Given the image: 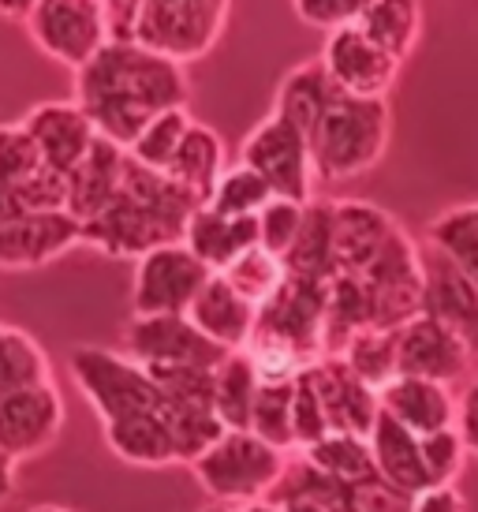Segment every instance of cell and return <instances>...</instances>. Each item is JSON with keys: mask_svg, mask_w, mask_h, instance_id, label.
<instances>
[{"mask_svg": "<svg viewBox=\"0 0 478 512\" xmlns=\"http://www.w3.org/2000/svg\"><path fill=\"white\" fill-rule=\"evenodd\" d=\"M75 101L101 139L131 150L161 113L187 109L191 83L180 64L154 57L142 45H105L98 60L75 75Z\"/></svg>", "mask_w": 478, "mask_h": 512, "instance_id": "cell-1", "label": "cell"}, {"mask_svg": "<svg viewBox=\"0 0 478 512\" xmlns=\"http://www.w3.org/2000/svg\"><path fill=\"white\" fill-rule=\"evenodd\" d=\"M195 210L198 202L176 180L146 169L127 154L124 184L116 191V199L83 225V247H94L109 258L139 262L157 247L183 243V232Z\"/></svg>", "mask_w": 478, "mask_h": 512, "instance_id": "cell-2", "label": "cell"}, {"mask_svg": "<svg viewBox=\"0 0 478 512\" xmlns=\"http://www.w3.org/2000/svg\"><path fill=\"white\" fill-rule=\"evenodd\" d=\"M393 116L389 101H363L337 94L322 124L310 135L314 172L322 180H355L378 165L389 150Z\"/></svg>", "mask_w": 478, "mask_h": 512, "instance_id": "cell-3", "label": "cell"}, {"mask_svg": "<svg viewBox=\"0 0 478 512\" xmlns=\"http://www.w3.org/2000/svg\"><path fill=\"white\" fill-rule=\"evenodd\" d=\"M68 374L75 378L86 404L98 412L101 427L131 419V415L165 412V397L150 370L124 352L98 348V344H75L68 352Z\"/></svg>", "mask_w": 478, "mask_h": 512, "instance_id": "cell-4", "label": "cell"}, {"mask_svg": "<svg viewBox=\"0 0 478 512\" xmlns=\"http://www.w3.org/2000/svg\"><path fill=\"white\" fill-rule=\"evenodd\" d=\"M284 468L288 453L266 445L251 430H228L210 453L191 464V475L217 505L239 509L251 501H266L281 483Z\"/></svg>", "mask_w": 478, "mask_h": 512, "instance_id": "cell-5", "label": "cell"}, {"mask_svg": "<svg viewBox=\"0 0 478 512\" xmlns=\"http://www.w3.org/2000/svg\"><path fill=\"white\" fill-rule=\"evenodd\" d=\"M228 15V0H142L135 45L187 68L221 42Z\"/></svg>", "mask_w": 478, "mask_h": 512, "instance_id": "cell-6", "label": "cell"}, {"mask_svg": "<svg viewBox=\"0 0 478 512\" xmlns=\"http://www.w3.org/2000/svg\"><path fill=\"white\" fill-rule=\"evenodd\" d=\"M239 165L254 169L273 195L284 202L310 206L314 202V157H310V139L284 116L269 113L258 128L239 146Z\"/></svg>", "mask_w": 478, "mask_h": 512, "instance_id": "cell-7", "label": "cell"}, {"mask_svg": "<svg viewBox=\"0 0 478 512\" xmlns=\"http://www.w3.org/2000/svg\"><path fill=\"white\" fill-rule=\"evenodd\" d=\"M0 214H68V176L45 165L23 124H0Z\"/></svg>", "mask_w": 478, "mask_h": 512, "instance_id": "cell-8", "label": "cell"}, {"mask_svg": "<svg viewBox=\"0 0 478 512\" xmlns=\"http://www.w3.org/2000/svg\"><path fill=\"white\" fill-rule=\"evenodd\" d=\"M30 42L49 60L79 75L109 45L105 0H34V12L23 23Z\"/></svg>", "mask_w": 478, "mask_h": 512, "instance_id": "cell-9", "label": "cell"}, {"mask_svg": "<svg viewBox=\"0 0 478 512\" xmlns=\"http://www.w3.org/2000/svg\"><path fill=\"white\" fill-rule=\"evenodd\" d=\"M213 273L198 262L183 243L157 247L135 262L131 281V311L139 318H161V314H187L210 285Z\"/></svg>", "mask_w": 478, "mask_h": 512, "instance_id": "cell-10", "label": "cell"}, {"mask_svg": "<svg viewBox=\"0 0 478 512\" xmlns=\"http://www.w3.org/2000/svg\"><path fill=\"white\" fill-rule=\"evenodd\" d=\"M124 356H131L142 367L217 370L228 352L217 348L187 314H161V318L135 314L124 329Z\"/></svg>", "mask_w": 478, "mask_h": 512, "instance_id": "cell-11", "label": "cell"}, {"mask_svg": "<svg viewBox=\"0 0 478 512\" xmlns=\"http://www.w3.org/2000/svg\"><path fill=\"white\" fill-rule=\"evenodd\" d=\"M322 64L340 94L363 101H385L400 75V64L381 45L370 42L359 23L325 38Z\"/></svg>", "mask_w": 478, "mask_h": 512, "instance_id": "cell-12", "label": "cell"}, {"mask_svg": "<svg viewBox=\"0 0 478 512\" xmlns=\"http://www.w3.org/2000/svg\"><path fill=\"white\" fill-rule=\"evenodd\" d=\"M64 430V397L53 382L0 397V453L23 464L42 456Z\"/></svg>", "mask_w": 478, "mask_h": 512, "instance_id": "cell-13", "label": "cell"}, {"mask_svg": "<svg viewBox=\"0 0 478 512\" xmlns=\"http://www.w3.org/2000/svg\"><path fill=\"white\" fill-rule=\"evenodd\" d=\"M83 243L71 214H0V270H42Z\"/></svg>", "mask_w": 478, "mask_h": 512, "instance_id": "cell-14", "label": "cell"}, {"mask_svg": "<svg viewBox=\"0 0 478 512\" xmlns=\"http://www.w3.org/2000/svg\"><path fill=\"white\" fill-rule=\"evenodd\" d=\"M19 124L34 139L38 154L45 157V165L60 172V176H71V172L79 169L90 157L94 143L101 139L94 120L83 113L79 101H42Z\"/></svg>", "mask_w": 478, "mask_h": 512, "instance_id": "cell-15", "label": "cell"}, {"mask_svg": "<svg viewBox=\"0 0 478 512\" xmlns=\"http://www.w3.org/2000/svg\"><path fill=\"white\" fill-rule=\"evenodd\" d=\"M325 303H329V285L288 277L281 292L258 311V329L273 333V337H281L288 344H296L310 363H318L322 359Z\"/></svg>", "mask_w": 478, "mask_h": 512, "instance_id": "cell-16", "label": "cell"}, {"mask_svg": "<svg viewBox=\"0 0 478 512\" xmlns=\"http://www.w3.org/2000/svg\"><path fill=\"white\" fill-rule=\"evenodd\" d=\"M318 400L329 419V434H355V438H370L378 427L381 397L370 385L355 374L344 359H318L310 367Z\"/></svg>", "mask_w": 478, "mask_h": 512, "instance_id": "cell-17", "label": "cell"}, {"mask_svg": "<svg viewBox=\"0 0 478 512\" xmlns=\"http://www.w3.org/2000/svg\"><path fill=\"white\" fill-rule=\"evenodd\" d=\"M467 363H471V348L445 322L422 314L400 329V378L452 385L456 378H464Z\"/></svg>", "mask_w": 478, "mask_h": 512, "instance_id": "cell-18", "label": "cell"}, {"mask_svg": "<svg viewBox=\"0 0 478 512\" xmlns=\"http://www.w3.org/2000/svg\"><path fill=\"white\" fill-rule=\"evenodd\" d=\"M396 221L385 210L370 206L359 199H340L333 202V240H337V273H352L363 277L385 243L396 236Z\"/></svg>", "mask_w": 478, "mask_h": 512, "instance_id": "cell-19", "label": "cell"}, {"mask_svg": "<svg viewBox=\"0 0 478 512\" xmlns=\"http://www.w3.org/2000/svg\"><path fill=\"white\" fill-rule=\"evenodd\" d=\"M381 412L393 415L400 427H408L419 438H434L441 430H452L460 419V400L449 385L426 382V378H396L378 393Z\"/></svg>", "mask_w": 478, "mask_h": 512, "instance_id": "cell-20", "label": "cell"}, {"mask_svg": "<svg viewBox=\"0 0 478 512\" xmlns=\"http://www.w3.org/2000/svg\"><path fill=\"white\" fill-rule=\"evenodd\" d=\"M183 247L210 273H225L247 251L262 247V240H258V217H221L210 206H198L195 217L187 221Z\"/></svg>", "mask_w": 478, "mask_h": 512, "instance_id": "cell-21", "label": "cell"}, {"mask_svg": "<svg viewBox=\"0 0 478 512\" xmlns=\"http://www.w3.org/2000/svg\"><path fill=\"white\" fill-rule=\"evenodd\" d=\"M187 318L225 352H243L258 329V307L239 296L221 273H213Z\"/></svg>", "mask_w": 478, "mask_h": 512, "instance_id": "cell-22", "label": "cell"}, {"mask_svg": "<svg viewBox=\"0 0 478 512\" xmlns=\"http://www.w3.org/2000/svg\"><path fill=\"white\" fill-rule=\"evenodd\" d=\"M127 150L113 146L109 139H98L90 157L68 176V214L86 225L116 199V191L124 184Z\"/></svg>", "mask_w": 478, "mask_h": 512, "instance_id": "cell-23", "label": "cell"}, {"mask_svg": "<svg viewBox=\"0 0 478 512\" xmlns=\"http://www.w3.org/2000/svg\"><path fill=\"white\" fill-rule=\"evenodd\" d=\"M370 449H374L378 475L389 479L396 490L419 498L422 490L434 486L430 471H426V460H422V438L411 434L408 427H400L393 415H385V412L378 415V427L370 434Z\"/></svg>", "mask_w": 478, "mask_h": 512, "instance_id": "cell-24", "label": "cell"}, {"mask_svg": "<svg viewBox=\"0 0 478 512\" xmlns=\"http://www.w3.org/2000/svg\"><path fill=\"white\" fill-rule=\"evenodd\" d=\"M340 90L333 86L329 72H325L322 57L299 64L284 75L281 86H277V98H273V113L284 116L288 124H296L303 135H314V128L322 124V116L329 113V105Z\"/></svg>", "mask_w": 478, "mask_h": 512, "instance_id": "cell-25", "label": "cell"}, {"mask_svg": "<svg viewBox=\"0 0 478 512\" xmlns=\"http://www.w3.org/2000/svg\"><path fill=\"white\" fill-rule=\"evenodd\" d=\"M225 172H228L225 139H221L213 128H206V124H198L195 120V128L187 131L180 154H176V161L169 165L165 176L176 180L198 206H210L213 191H217V184H221Z\"/></svg>", "mask_w": 478, "mask_h": 512, "instance_id": "cell-26", "label": "cell"}, {"mask_svg": "<svg viewBox=\"0 0 478 512\" xmlns=\"http://www.w3.org/2000/svg\"><path fill=\"white\" fill-rule=\"evenodd\" d=\"M105 445L124 464H135V468H172V464H180L176 438H172L165 412L131 415V419L109 423L105 427Z\"/></svg>", "mask_w": 478, "mask_h": 512, "instance_id": "cell-27", "label": "cell"}, {"mask_svg": "<svg viewBox=\"0 0 478 512\" xmlns=\"http://www.w3.org/2000/svg\"><path fill=\"white\" fill-rule=\"evenodd\" d=\"M288 277L329 285L337 277V240H333V202H310L303 214L296 247L284 258Z\"/></svg>", "mask_w": 478, "mask_h": 512, "instance_id": "cell-28", "label": "cell"}, {"mask_svg": "<svg viewBox=\"0 0 478 512\" xmlns=\"http://www.w3.org/2000/svg\"><path fill=\"white\" fill-rule=\"evenodd\" d=\"M359 27L396 64H404L422 38V4H415V0H366Z\"/></svg>", "mask_w": 478, "mask_h": 512, "instance_id": "cell-29", "label": "cell"}, {"mask_svg": "<svg viewBox=\"0 0 478 512\" xmlns=\"http://www.w3.org/2000/svg\"><path fill=\"white\" fill-rule=\"evenodd\" d=\"M53 382V363L45 348L19 326L0 322V397Z\"/></svg>", "mask_w": 478, "mask_h": 512, "instance_id": "cell-30", "label": "cell"}, {"mask_svg": "<svg viewBox=\"0 0 478 512\" xmlns=\"http://www.w3.org/2000/svg\"><path fill=\"white\" fill-rule=\"evenodd\" d=\"M303 460L314 464V468L337 479L344 486H355L378 475V464H374V449H370V438H355V434H325L318 445L303 449Z\"/></svg>", "mask_w": 478, "mask_h": 512, "instance_id": "cell-31", "label": "cell"}, {"mask_svg": "<svg viewBox=\"0 0 478 512\" xmlns=\"http://www.w3.org/2000/svg\"><path fill=\"white\" fill-rule=\"evenodd\" d=\"M258 389L262 382L247 352H228L225 363L217 367V419L225 423V430H251Z\"/></svg>", "mask_w": 478, "mask_h": 512, "instance_id": "cell-32", "label": "cell"}, {"mask_svg": "<svg viewBox=\"0 0 478 512\" xmlns=\"http://www.w3.org/2000/svg\"><path fill=\"white\" fill-rule=\"evenodd\" d=\"M344 363L363 378L374 393L400 378V329H363L348 348H344Z\"/></svg>", "mask_w": 478, "mask_h": 512, "instance_id": "cell-33", "label": "cell"}, {"mask_svg": "<svg viewBox=\"0 0 478 512\" xmlns=\"http://www.w3.org/2000/svg\"><path fill=\"white\" fill-rule=\"evenodd\" d=\"M426 243L437 247L441 255H449L478 285V202L456 206V210H445L441 217H434L426 228Z\"/></svg>", "mask_w": 478, "mask_h": 512, "instance_id": "cell-34", "label": "cell"}, {"mask_svg": "<svg viewBox=\"0 0 478 512\" xmlns=\"http://www.w3.org/2000/svg\"><path fill=\"white\" fill-rule=\"evenodd\" d=\"M292 404H296V385H262L258 400H254L251 434L281 449V453H296V419H292Z\"/></svg>", "mask_w": 478, "mask_h": 512, "instance_id": "cell-35", "label": "cell"}, {"mask_svg": "<svg viewBox=\"0 0 478 512\" xmlns=\"http://www.w3.org/2000/svg\"><path fill=\"white\" fill-rule=\"evenodd\" d=\"M273 199H277L273 187L254 169L236 161V165H228V172L221 176L217 191H213L210 210H217L221 217H258Z\"/></svg>", "mask_w": 478, "mask_h": 512, "instance_id": "cell-36", "label": "cell"}, {"mask_svg": "<svg viewBox=\"0 0 478 512\" xmlns=\"http://www.w3.org/2000/svg\"><path fill=\"white\" fill-rule=\"evenodd\" d=\"M221 277H225L228 285L236 288L247 303H254V307L262 311L269 299L284 288L288 270H284V262L277 255H269V251H262V247H254V251H247V255L239 258L232 270L221 273Z\"/></svg>", "mask_w": 478, "mask_h": 512, "instance_id": "cell-37", "label": "cell"}, {"mask_svg": "<svg viewBox=\"0 0 478 512\" xmlns=\"http://www.w3.org/2000/svg\"><path fill=\"white\" fill-rule=\"evenodd\" d=\"M191 128H195V120H191L187 109L161 113L154 124L135 139V146H131L127 154L135 157L139 165H146V169L169 172V165L176 161V154H180V146H183V139H187V131Z\"/></svg>", "mask_w": 478, "mask_h": 512, "instance_id": "cell-38", "label": "cell"}, {"mask_svg": "<svg viewBox=\"0 0 478 512\" xmlns=\"http://www.w3.org/2000/svg\"><path fill=\"white\" fill-rule=\"evenodd\" d=\"M303 214H307V206H299V202H284V199L269 202L266 210L258 214V240H262V251H269V255H277L284 262L288 251H292L299 240Z\"/></svg>", "mask_w": 478, "mask_h": 512, "instance_id": "cell-39", "label": "cell"}, {"mask_svg": "<svg viewBox=\"0 0 478 512\" xmlns=\"http://www.w3.org/2000/svg\"><path fill=\"white\" fill-rule=\"evenodd\" d=\"M292 419H296V453H303V449H310V445H318V441L329 434V419H325V408H322V400H318L310 367L299 374V382H296Z\"/></svg>", "mask_w": 478, "mask_h": 512, "instance_id": "cell-40", "label": "cell"}, {"mask_svg": "<svg viewBox=\"0 0 478 512\" xmlns=\"http://www.w3.org/2000/svg\"><path fill=\"white\" fill-rule=\"evenodd\" d=\"M464 456H467L464 434L456 427L441 430L434 438H422V460H426V471H430L434 486H452V479L464 468Z\"/></svg>", "mask_w": 478, "mask_h": 512, "instance_id": "cell-41", "label": "cell"}, {"mask_svg": "<svg viewBox=\"0 0 478 512\" xmlns=\"http://www.w3.org/2000/svg\"><path fill=\"white\" fill-rule=\"evenodd\" d=\"M415 498L396 490L389 479L370 475L363 483L348 486V512H411Z\"/></svg>", "mask_w": 478, "mask_h": 512, "instance_id": "cell-42", "label": "cell"}, {"mask_svg": "<svg viewBox=\"0 0 478 512\" xmlns=\"http://www.w3.org/2000/svg\"><path fill=\"white\" fill-rule=\"evenodd\" d=\"M363 4L366 0H296L292 12H296L307 27L325 30V38H329V34H337V30L359 23Z\"/></svg>", "mask_w": 478, "mask_h": 512, "instance_id": "cell-43", "label": "cell"}, {"mask_svg": "<svg viewBox=\"0 0 478 512\" xmlns=\"http://www.w3.org/2000/svg\"><path fill=\"white\" fill-rule=\"evenodd\" d=\"M142 0H105V30L109 45H135Z\"/></svg>", "mask_w": 478, "mask_h": 512, "instance_id": "cell-44", "label": "cell"}, {"mask_svg": "<svg viewBox=\"0 0 478 512\" xmlns=\"http://www.w3.org/2000/svg\"><path fill=\"white\" fill-rule=\"evenodd\" d=\"M411 512H467V505L456 486H430L415 498Z\"/></svg>", "mask_w": 478, "mask_h": 512, "instance_id": "cell-45", "label": "cell"}, {"mask_svg": "<svg viewBox=\"0 0 478 512\" xmlns=\"http://www.w3.org/2000/svg\"><path fill=\"white\" fill-rule=\"evenodd\" d=\"M456 430L464 434V445L471 453H478V378L467 382L464 397H460V419H456Z\"/></svg>", "mask_w": 478, "mask_h": 512, "instance_id": "cell-46", "label": "cell"}, {"mask_svg": "<svg viewBox=\"0 0 478 512\" xmlns=\"http://www.w3.org/2000/svg\"><path fill=\"white\" fill-rule=\"evenodd\" d=\"M34 12V0H0V19H15V23H27Z\"/></svg>", "mask_w": 478, "mask_h": 512, "instance_id": "cell-47", "label": "cell"}, {"mask_svg": "<svg viewBox=\"0 0 478 512\" xmlns=\"http://www.w3.org/2000/svg\"><path fill=\"white\" fill-rule=\"evenodd\" d=\"M15 468H19V464L0 453V505L15 494Z\"/></svg>", "mask_w": 478, "mask_h": 512, "instance_id": "cell-48", "label": "cell"}, {"mask_svg": "<svg viewBox=\"0 0 478 512\" xmlns=\"http://www.w3.org/2000/svg\"><path fill=\"white\" fill-rule=\"evenodd\" d=\"M236 512H284V509L273 505V501H251V505H239Z\"/></svg>", "mask_w": 478, "mask_h": 512, "instance_id": "cell-49", "label": "cell"}, {"mask_svg": "<svg viewBox=\"0 0 478 512\" xmlns=\"http://www.w3.org/2000/svg\"><path fill=\"white\" fill-rule=\"evenodd\" d=\"M30 512H71V509H60V505H34Z\"/></svg>", "mask_w": 478, "mask_h": 512, "instance_id": "cell-50", "label": "cell"}, {"mask_svg": "<svg viewBox=\"0 0 478 512\" xmlns=\"http://www.w3.org/2000/svg\"><path fill=\"white\" fill-rule=\"evenodd\" d=\"M202 512H236V509H232V505H217V501H213V505H206Z\"/></svg>", "mask_w": 478, "mask_h": 512, "instance_id": "cell-51", "label": "cell"}]
</instances>
